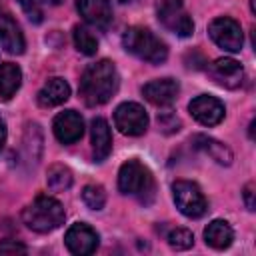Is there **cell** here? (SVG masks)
<instances>
[{"label": "cell", "instance_id": "1", "mask_svg": "<svg viewBox=\"0 0 256 256\" xmlns=\"http://www.w3.org/2000/svg\"><path fill=\"white\" fill-rule=\"evenodd\" d=\"M118 90V72L110 60L90 64L80 78V96L86 106L106 104Z\"/></svg>", "mask_w": 256, "mask_h": 256}, {"label": "cell", "instance_id": "2", "mask_svg": "<svg viewBox=\"0 0 256 256\" xmlns=\"http://www.w3.org/2000/svg\"><path fill=\"white\" fill-rule=\"evenodd\" d=\"M64 208L52 196H38L32 204H28L22 212L24 224L40 234L52 232L64 224Z\"/></svg>", "mask_w": 256, "mask_h": 256}, {"label": "cell", "instance_id": "3", "mask_svg": "<svg viewBox=\"0 0 256 256\" xmlns=\"http://www.w3.org/2000/svg\"><path fill=\"white\" fill-rule=\"evenodd\" d=\"M122 44H124L126 52L134 54L136 58H140L144 62L160 64V62H164L168 58V46H166V42L160 40L148 28H140V26L128 28L124 32V36H122Z\"/></svg>", "mask_w": 256, "mask_h": 256}, {"label": "cell", "instance_id": "4", "mask_svg": "<svg viewBox=\"0 0 256 256\" xmlns=\"http://www.w3.org/2000/svg\"><path fill=\"white\" fill-rule=\"evenodd\" d=\"M172 198L176 208L188 218H200L208 210V202L202 190L190 180H176L172 184Z\"/></svg>", "mask_w": 256, "mask_h": 256}, {"label": "cell", "instance_id": "5", "mask_svg": "<svg viewBox=\"0 0 256 256\" xmlns=\"http://www.w3.org/2000/svg\"><path fill=\"white\" fill-rule=\"evenodd\" d=\"M156 12H158L160 24L166 30H170L182 38H188L194 32V22H192L190 14L184 10L182 0H158Z\"/></svg>", "mask_w": 256, "mask_h": 256}, {"label": "cell", "instance_id": "6", "mask_svg": "<svg viewBox=\"0 0 256 256\" xmlns=\"http://www.w3.org/2000/svg\"><path fill=\"white\" fill-rule=\"evenodd\" d=\"M152 174L150 170L138 162V160H128L120 166L118 172V188L122 194H138L144 196L146 192H152Z\"/></svg>", "mask_w": 256, "mask_h": 256}, {"label": "cell", "instance_id": "7", "mask_svg": "<svg viewBox=\"0 0 256 256\" xmlns=\"http://www.w3.org/2000/svg\"><path fill=\"white\" fill-rule=\"evenodd\" d=\"M208 34L214 40L216 46H220L226 52H240L244 44V34L240 24L230 16L214 18L208 24Z\"/></svg>", "mask_w": 256, "mask_h": 256}, {"label": "cell", "instance_id": "8", "mask_svg": "<svg viewBox=\"0 0 256 256\" xmlns=\"http://www.w3.org/2000/svg\"><path fill=\"white\" fill-rule=\"evenodd\" d=\"M114 124L126 136H140L148 128V114L136 102H122L114 110Z\"/></svg>", "mask_w": 256, "mask_h": 256}, {"label": "cell", "instance_id": "9", "mask_svg": "<svg viewBox=\"0 0 256 256\" xmlns=\"http://www.w3.org/2000/svg\"><path fill=\"white\" fill-rule=\"evenodd\" d=\"M188 110L192 114V118L204 126H216L224 120V114H226V108L224 104L216 98V96H208V94H200L196 96L190 104H188Z\"/></svg>", "mask_w": 256, "mask_h": 256}, {"label": "cell", "instance_id": "10", "mask_svg": "<svg viewBox=\"0 0 256 256\" xmlns=\"http://www.w3.org/2000/svg\"><path fill=\"white\" fill-rule=\"evenodd\" d=\"M64 242H66V248H68L72 254L88 256V254H92V252L98 248V234H96V230L90 228L88 224L76 222V224H72V226L66 230Z\"/></svg>", "mask_w": 256, "mask_h": 256}, {"label": "cell", "instance_id": "11", "mask_svg": "<svg viewBox=\"0 0 256 256\" xmlns=\"http://www.w3.org/2000/svg\"><path fill=\"white\" fill-rule=\"evenodd\" d=\"M0 44L10 54H22L26 48V40L18 22L12 18V14L2 2H0Z\"/></svg>", "mask_w": 256, "mask_h": 256}, {"label": "cell", "instance_id": "12", "mask_svg": "<svg viewBox=\"0 0 256 256\" xmlns=\"http://www.w3.org/2000/svg\"><path fill=\"white\" fill-rule=\"evenodd\" d=\"M52 130L62 144H74L84 134V120L76 110H64L56 114L52 122Z\"/></svg>", "mask_w": 256, "mask_h": 256}, {"label": "cell", "instance_id": "13", "mask_svg": "<svg viewBox=\"0 0 256 256\" xmlns=\"http://www.w3.org/2000/svg\"><path fill=\"white\" fill-rule=\"evenodd\" d=\"M208 72H210V76H212L220 86L230 88V90L240 88L242 82H244V68H242V64H240L238 60H234V58H218V60H214V62L210 64Z\"/></svg>", "mask_w": 256, "mask_h": 256}, {"label": "cell", "instance_id": "14", "mask_svg": "<svg viewBox=\"0 0 256 256\" xmlns=\"http://www.w3.org/2000/svg\"><path fill=\"white\" fill-rule=\"evenodd\" d=\"M180 92V84L174 78H158L148 84H144L142 94L144 98L154 106H170Z\"/></svg>", "mask_w": 256, "mask_h": 256}, {"label": "cell", "instance_id": "15", "mask_svg": "<svg viewBox=\"0 0 256 256\" xmlns=\"http://www.w3.org/2000/svg\"><path fill=\"white\" fill-rule=\"evenodd\" d=\"M80 16L94 28H108L112 22V6L110 0H76Z\"/></svg>", "mask_w": 256, "mask_h": 256}, {"label": "cell", "instance_id": "16", "mask_svg": "<svg viewBox=\"0 0 256 256\" xmlns=\"http://www.w3.org/2000/svg\"><path fill=\"white\" fill-rule=\"evenodd\" d=\"M70 98V86L64 78H48L38 92V104L44 108L60 106Z\"/></svg>", "mask_w": 256, "mask_h": 256}, {"label": "cell", "instance_id": "17", "mask_svg": "<svg viewBox=\"0 0 256 256\" xmlns=\"http://www.w3.org/2000/svg\"><path fill=\"white\" fill-rule=\"evenodd\" d=\"M90 134H92V150H94V160L102 162L108 158L112 152V134L110 126L104 118H94L90 124Z\"/></svg>", "mask_w": 256, "mask_h": 256}, {"label": "cell", "instance_id": "18", "mask_svg": "<svg viewBox=\"0 0 256 256\" xmlns=\"http://www.w3.org/2000/svg\"><path fill=\"white\" fill-rule=\"evenodd\" d=\"M192 144L196 146V148H200L202 152H206L212 160H216L218 164H222V166H230L232 164V150L226 146V144H222V142H218V140H214V138H210V136H204V134H198V136H194L192 138Z\"/></svg>", "mask_w": 256, "mask_h": 256}, {"label": "cell", "instance_id": "19", "mask_svg": "<svg viewBox=\"0 0 256 256\" xmlns=\"http://www.w3.org/2000/svg\"><path fill=\"white\" fill-rule=\"evenodd\" d=\"M204 240L214 250H224V248H228L232 244L234 232H232V228H230V224L226 220H212L204 228Z\"/></svg>", "mask_w": 256, "mask_h": 256}, {"label": "cell", "instance_id": "20", "mask_svg": "<svg viewBox=\"0 0 256 256\" xmlns=\"http://www.w3.org/2000/svg\"><path fill=\"white\" fill-rule=\"evenodd\" d=\"M22 84V70L14 62L0 64V98L10 100Z\"/></svg>", "mask_w": 256, "mask_h": 256}, {"label": "cell", "instance_id": "21", "mask_svg": "<svg viewBox=\"0 0 256 256\" xmlns=\"http://www.w3.org/2000/svg\"><path fill=\"white\" fill-rule=\"evenodd\" d=\"M46 184L52 192H64L72 186V172L62 164H54L48 168Z\"/></svg>", "mask_w": 256, "mask_h": 256}, {"label": "cell", "instance_id": "22", "mask_svg": "<svg viewBox=\"0 0 256 256\" xmlns=\"http://www.w3.org/2000/svg\"><path fill=\"white\" fill-rule=\"evenodd\" d=\"M74 46L78 48V52L92 56L98 50V40L86 26H76L74 28Z\"/></svg>", "mask_w": 256, "mask_h": 256}, {"label": "cell", "instance_id": "23", "mask_svg": "<svg viewBox=\"0 0 256 256\" xmlns=\"http://www.w3.org/2000/svg\"><path fill=\"white\" fill-rule=\"evenodd\" d=\"M82 200L90 210H102L106 204V192L100 184H88L82 190Z\"/></svg>", "mask_w": 256, "mask_h": 256}, {"label": "cell", "instance_id": "24", "mask_svg": "<svg viewBox=\"0 0 256 256\" xmlns=\"http://www.w3.org/2000/svg\"><path fill=\"white\" fill-rule=\"evenodd\" d=\"M166 240H168V244L174 250H188L194 244V236L186 228H174V230H170V234H168Z\"/></svg>", "mask_w": 256, "mask_h": 256}, {"label": "cell", "instance_id": "25", "mask_svg": "<svg viewBox=\"0 0 256 256\" xmlns=\"http://www.w3.org/2000/svg\"><path fill=\"white\" fill-rule=\"evenodd\" d=\"M20 8L24 10V14L34 22H42V6H40V0H18Z\"/></svg>", "mask_w": 256, "mask_h": 256}, {"label": "cell", "instance_id": "26", "mask_svg": "<svg viewBox=\"0 0 256 256\" xmlns=\"http://www.w3.org/2000/svg\"><path fill=\"white\" fill-rule=\"evenodd\" d=\"M0 252H26V246H22L18 242L4 240V242H0Z\"/></svg>", "mask_w": 256, "mask_h": 256}, {"label": "cell", "instance_id": "27", "mask_svg": "<svg viewBox=\"0 0 256 256\" xmlns=\"http://www.w3.org/2000/svg\"><path fill=\"white\" fill-rule=\"evenodd\" d=\"M244 202H246L248 210H254V186L252 184L244 186Z\"/></svg>", "mask_w": 256, "mask_h": 256}, {"label": "cell", "instance_id": "28", "mask_svg": "<svg viewBox=\"0 0 256 256\" xmlns=\"http://www.w3.org/2000/svg\"><path fill=\"white\" fill-rule=\"evenodd\" d=\"M4 142H6V122L0 118V150L4 148Z\"/></svg>", "mask_w": 256, "mask_h": 256}, {"label": "cell", "instance_id": "29", "mask_svg": "<svg viewBox=\"0 0 256 256\" xmlns=\"http://www.w3.org/2000/svg\"><path fill=\"white\" fill-rule=\"evenodd\" d=\"M120 2H132V0H120Z\"/></svg>", "mask_w": 256, "mask_h": 256}]
</instances>
